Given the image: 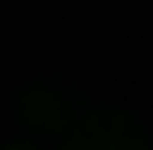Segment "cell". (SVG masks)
Returning <instances> with one entry per match:
<instances>
[{"label":"cell","instance_id":"6da1fadb","mask_svg":"<svg viewBox=\"0 0 153 150\" xmlns=\"http://www.w3.org/2000/svg\"><path fill=\"white\" fill-rule=\"evenodd\" d=\"M62 150H150V137L124 111H85L65 131Z\"/></svg>","mask_w":153,"mask_h":150},{"label":"cell","instance_id":"7a4b0ae2","mask_svg":"<svg viewBox=\"0 0 153 150\" xmlns=\"http://www.w3.org/2000/svg\"><path fill=\"white\" fill-rule=\"evenodd\" d=\"M16 111L26 127L39 134H65L88 108L78 98V91L62 85H33L16 98Z\"/></svg>","mask_w":153,"mask_h":150},{"label":"cell","instance_id":"3957f363","mask_svg":"<svg viewBox=\"0 0 153 150\" xmlns=\"http://www.w3.org/2000/svg\"><path fill=\"white\" fill-rule=\"evenodd\" d=\"M7 150H42V147H30V144H13V147H7Z\"/></svg>","mask_w":153,"mask_h":150}]
</instances>
